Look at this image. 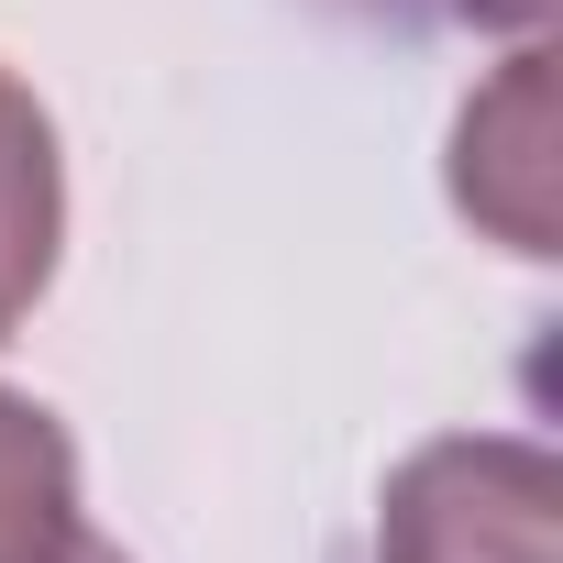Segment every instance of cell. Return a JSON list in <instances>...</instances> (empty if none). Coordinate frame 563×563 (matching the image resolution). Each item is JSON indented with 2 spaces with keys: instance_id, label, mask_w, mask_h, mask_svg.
Instances as JSON below:
<instances>
[{
  "instance_id": "1",
  "label": "cell",
  "mask_w": 563,
  "mask_h": 563,
  "mask_svg": "<svg viewBox=\"0 0 563 563\" xmlns=\"http://www.w3.org/2000/svg\"><path fill=\"white\" fill-rule=\"evenodd\" d=\"M552 519H563V475L541 442L453 431L387 475L376 563H552Z\"/></svg>"
},
{
  "instance_id": "2",
  "label": "cell",
  "mask_w": 563,
  "mask_h": 563,
  "mask_svg": "<svg viewBox=\"0 0 563 563\" xmlns=\"http://www.w3.org/2000/svg\"><path fill=\"white\" fill-rule=\"evenodd\" d=\"M453 199L508 254H552V56L519 45L453 122Z\"/></svg>"
},
{
  "instance_id": "3",
  "label": "cell",
  "mask_w": 563,
  "mask_h": 563,
  "mask_svg": "<svg viewBox=\"0 0 563 563\" xmlns=\"http://www.w3.org/2000/svg\"><path fill=\"white\" fill-rule=\"evenodd\" d=\"M56 243H67V155H56L45 100L0 67V343L56 288Z\"/></svg>"
},
{
  "instance_id": "4",
  "label": "cell",
  "mask_w": 563,
  "mask_h": 563,
  "mask_svg": "<svg viewBox=\"0 0 563 563\" xmlns=\"http://www.w3.org/2000/svg\"><path fill=\"white\" fill-rule=\"evenodd\" d=\"M78 442L56 409L0 387V563H67L78 552Z\"/></svg>"
},
{
  "instance_id": "5",
  "label": "cell",
  "mask_w": 563,
  "mask_h": 563,
  "mask_svg": "<svg viewBox=\"0 0 563 563\" xmlns=\"http://www.w3.org/2000/svg\"><path fill=\"white\" fill-rule=\"evenodd\" d=\"M310 12L365 34H541L552 0H310Z\"/></svg>"
},
{
  "instance_id": "6",
  "label": "cell",
  "mask_w": 563,
  "mask_h": 563,
  "mask_svg": "<svg viewBox=\"0 0 563 563\" xmlns=\"http://www.w3.org/2000/svg\"><path fill=\"white\" fill-rule=\"evenodd\" d=\"M67 563H133V552H122V541H100V530H78V552H67Z\"/></svg>"
}]
</instances>
